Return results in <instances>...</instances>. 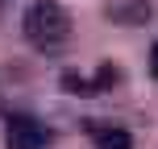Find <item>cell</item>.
<instances>
[{
    "label": "cell",
    "instance_id": "3957f363",
    "mask_svg": "<svg viewBox=\"0 0 158 149\" xmlns=\"http://www.w3.org/2000/svg\"><path fill=\"white\" fill-rule=\"evenodd\" d=\"M87 137H92L96 149H129L133 145V137L121 124H104V120H87Z\"/></svg>",
    "mask_w": 158,
    "mask_h": 149
},
{
    "label": "cell",
    "instance_id": "8992f818",
    "mask_svg": "<svg viewBox=\"0 0 158 149\" xmlns=\"http://www.w3.org/2000/svg\"><path fill=\"white\" fill-rule=\"evenodd\" d=\"M117 79H121V75H117V66H100V71H96V79H92V83H96V91H108V87L117 83Z\"/></svg>",
    "mask_w": 158,
    "mask_h": 149
},
{
    "label": "cell",
    "instance_id": "7a4b0ae2",
    "mask_svg": "<svg viewBox=\"0 0 158 149\" xmlns=\"http://www.w3.org/2000/svg\"><path fill=\"white\" fill-rule=\"evenodd\" d=\"M4 141H8V149H46L50 145V128L42 120L25 116V112H13L8 124H4Z\"/></svg>",
    "mask_w": 158,
    "mask_h": 149
},
{
    "label": "cell",
    "instance_id": "5b68a950",
    "mask_svg": "<svg viewBox=\"0 0 158 149\" xmlns=\"http://www.w3.org/2000/svg\"><path fill=\"white\" fill-rule=\"evenodd\" d=\"M63 87H67L71 95H100L92 79H83V75H75V71H67V75H63Z\"/></svg>",
    "mask_w": 158,
    "mask_h": 149
},
{
    "label": "cell",
    "instance_id": "277c9868",
    "mask_svg": "<svg viewBox=\"0 0 158 149\" xmlns=\"http://www.w3.org/2000/svg\"><path fill=\"white\" fill-rule=\"evenodd\" d=\"M104 13L117 25H146L150 21V0H108Z\"/></svg>",
    "mask_w": 158,
    "mask_h": 149
},
{
    "label": "cell",
    "instance_id": "6da1fadb",
    "mask_svg": "<svg viewBox=\"0 0 158 149\" xmlns=\"http://www.w3.org/2000/svg\"><path fill=\"white\" fill-rule=\"evenodd\" d=\"M21 33L33 50H58L71 37V13L58 0H33L21 17Z\"/></svg>",
    "mask_w": 158,
    "mask_h": 149
},
{
    "label": "cell",
    "instance_id": "52a82bcc",
    "mask_svg": "<svg viewBox=\"0 0 158 149\" xmlns=\"http://www.w3.org/2000/svg\"><path fill=\"white\" fill-rule=\"evenodd\" d=\"M150 75L158 79V41H154V50H150Z\"/></svg>",
    "mask_w": 158,
    "mask_h": 149
}]
</instances>
